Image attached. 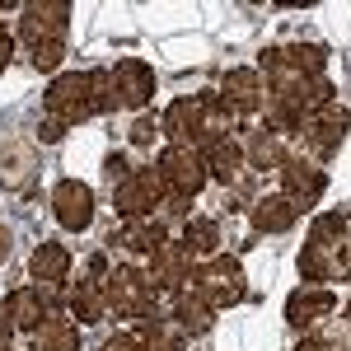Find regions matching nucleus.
<instances>
[{
  "label": "nucleus",
  "mask_w": 351,
  "mask_h": 351,
  "mask_svg": "<svg viewBox=\"0 0 351 351\" xmlns=\"http://www.w3.org/2000/svg\"><path fill=\"white\" fill-rule=\"evenodd\" d=\"M66 33H71V0H28L19 5V52L33 71H56L66 56Z\"/></svg>",
  "instance_id": "nucleus-1"
},
{
  "label": "nucleus",
  "mask_w": 351,
  "mask_h": 351,
  "mask_svg": "<svg viewBox=\"0 0 351 351\" xmlns=\"http://www.w3.org/2000/svg\"><path fill=\"white\" fill-rule=\"evenodd\" d=\"M188 286L206 300L216 314L220 309H234V304L248 295V281H243V267H239L234 253H211V258H202V263L192 267Z\"/></svg>",
  "instance_id": "nucleus-2"
},
{
  "label": "nucleus",
  "mask_w": 351,
  "mask_h": 351,
  "mask_svg": "<svg viewBox=\"0 0 351 351\" xmlns=\"http://www.w3.org/2000/svg\"><path fill=\"white\" fill-rule=\"evenodd\" d=\"M47 314H66V291L61 286H14L10 295L0 300V319L10 324V332H33Z\"/></svg>",
  "instance_id": "nucleus-3"
},
{
  "label": "nucleus",
  "mask_w": 351,
  "mask_h": 351,
  "mask_svg": "<svg viewBox=\"0 0 351 351\" xmlns=\"http://www.w3.org/2000/svg\"><path fill=\"white\" fill-rule=\"evenodd\" d=\"M155 183H160L164 197H178V202H192L197 192L206 188V169H202V155L188 150V145H164L155 164H150Z\"/></svg>",
  "instance_id": "nucleus-4"
},
{
  "label": "nucleus",
  "mask_w": 351,
  "mask_h": 351,
  "mask_svg": "<svg viewBox=\"0 0 351 351\" xmlns=\"http://www.w3.org/2000/svg\"><path fill=\"white\" fill-rule=\"evenodd\" d=\"M104 300H108V314H117V319L155 314V291H150L145 271L136 263H112L108 276H104Z\"/></svg>",
  "instance_id": "nucleus-5"
},
{
  "label": "nucleus",
  "mask_w": 351,
  "mask_h": 351,
  "mask_svg": "<svg viewBox=\"0 0 351 351\" xmlns=\"http://www.w3.org/2000/svg\"><path fill=\"white\" fill-rule=\"evenodd\" d=\"M43 112L61 122V127H80L89 117H99L94 112V89H89V71H66V75H56L47 84V94H43Z\"/></svg>",
  "instance_id": "nucleus-6"
},
{
  "label": "nucleus",
  "mask_w": 351,
  "mask_h": 351,
  "mask_svg": "<svg viewBox=\"0 0 351 351\" xmlns=\"http://www.w3.org/2000/svg\"><path fill=\"white\" fill-rule=\"evenodd\" d=\"M263 80H281V75H300V80H319L328 75V47L319 43H286V47H267L263 61L253 66Z\"/></svg>",
  "instance_id": "nucleus-7"
},
{
  "label": "nucleus",
  "mask_w": 351,
  "mask_h": 351,
  "mask_svg": "<svg viewBox=\"0 0 351 351\" xmlns=\"http://www.w3.org/2000/svg\"><path fill=\"white\" fill-rule=\"evenodd\" d=\"M104 276H108V258H104V253H94V258L84 263V276H75V281L66 286V314H71L75 324H99V319L108 314Z\"/></svg>",
  "instance_id": "nucleus-8"
},
{
  "label": "nucleus",
  "mask_w": 351,
  "mask_h": 351,
  "mask_svg": "<svg viewBox=\"0 0 351 351\" xmlns=\"http://www.w3.org/2000/svg\"><path fill=\"white\" fill-rule=\"evenodd\" d=\"M160 136L169 145H188L197 150L206 141V89L202 94H183L160 112Z\"/></svg>",
  "instance_id": "nucleus-9"
},
{
  "label": "nucleus",
  "mask_w": 351,
  "mask_h": 351,
  "mask_svg": "<svg viewBox=\"0 0 351 351\" xmlns=\"http://www.w3.org/2000/svg\"><path fill=\"white\" fill-rule=\"evenodd\" d=\"M300 141L309 145V155L314 160H332L342 145H347V104H328V108L309 112L304 122H300Z\"/></svg>",
  "instance_id": "nucleus-10"
},
{
  "label": "nucleus",
  "mask_w": 351,
  "mask_h": 351,
  "mask_svg": "<svg viewBox=\"0 0 351 351\" xmlns=\"http://www.w3.org/2000/svg\"><path fill=\"white\" fill-rule=\"evenodd\" d=\"M160 202H164V192L155 183V173L141 169V164H136L122 183H112V211L122 220H150L160 211Z\"/></svg>",
  "instance_id": "nucleus-11"
},
{
  "label": "nucleus",
  "mask_w": 351,
  "mask_h": 351,
  "mask_svg": "<svg viewBox=\"0 0 351 351\" xmlns=\"http://www.w3.org/2000/svg\"><path fill=\"white\" fill-rule=\"evenodd\" d=\"M192 267H197V263L178 248V239H164L160 248L145 258V267H141V271H145V281H150L155 295H178V291L188 286Z\"/></svg>",
  "instance_id": "nucleus-12"
},
{
  "label": "nucleus",
  "mask_w": 351,
  "mask_h": 351,
  "mask_svg": "<svg viewBox=\"0 0 351 351\" xmlns=\"http://www.w3.org/2000/svg\"><path fill=\"white\" fill-rule=\"evenodd\" d=\"M52 216L66 234H80L94 225V188L84 178H61L52 188Z\"/></svg>",
  "instance_id": "nucleus-13"
},
{
  "label": "nucleus",
  "mask_w": 351,
  "mask_h": 351,
  "mask_svg": "<svg viewBox=\"0 0 351 351\" xmlns=\"http://www.w3.org/2000/svg\"><path fill=\"white\" fill-rule=\"evenodd\" d=\"M112 94H117V108H132V112L150 108V99H155V71H150V61L122 56L112 66Z\"/></svg>",
  "instance_id": "nucleus-14"
},
{
  "label": "nucleus",
  "mask_w": 351,
  "mask_h": 351,
  "mask_svg": "<svg viewBox=\"0 0 351 351\" xmlns=\"http://www.w3.org/2000/svg\"><path fill=\"white\" fill-rule=\"evenodd\" d=\"M276 173H281V197H291L300 211H309V206L328 192V173H324V164H314V160L291 155Z\"/></svg>",
  "instance_id": "nucleus-15"
},
{
  "label": "nucleus",
  "mask_w": 351,
  "mask_h": 351,
  "mask_svg": "<svg viewBox=\"0 0 351 351\" xmlns=\"http://www.w3.org/2000/svg\"><path fill=\"white\" fill-rule=\"evenodd\" d=\"M216 94L239 112V122H243V117H258L263 104H267V84H263V75H258L253 66H234V71H225V80H220Z\"/></svg>",
  "instance_id": "nucleus-16"
},
{
  "label": "nucleus",
  "mask_w": 351,
  "mask_h": 351,
  "mask_svg": "<svg viewBox=\"0 0 351 351\" xmlns=\"http://www.w3.org/2000/svg\"><path fill=\"white\" fill-rule=\"evenodd\" d=\"M328 314H337V295H332L328 286H300V291H291V300H286V324L295 328V332L319 328Z\"/></svg>",
  "instance_id": "nucleus-17"
},
{
  "label": "nucleus",
  "mask_w": 351,
  "mask_h": 351,
  "mask_svg": "<svg viewBox=\"0 0 351 351\" xmlns=\"http://www.w3.org/2000/svg\"><path fill=\"white\" fill-rule=\"evenodd\" d=\"M197 155H202L206 178H216V183H225V188H234V183L243 178V150H239L234 136H211V141H202Z\"/></svg>",
  "instance_id": "nucleus-18"
},
{
  "label": "nucleus",
  "mask_w": 351,
  "mask_h": 351,
  "mask_svg": "<svg viewBox=\"0 0 351 351\" xmlns=\"http://www.w3.org/2000/svg\"><path fill=\"white\" fill-rule=\"evenodd\" d=\"M347 248H319V243H304L300 248V276L309 286H342L347 281Z\"/></svg>",
  "instance_id": "nucleus-19"
},
{
  "label": "nucleus",
  "mask_w": 351,
  "mask_h": 351,
  "mask_svg": "<svg viewBox=\"0 0 351 351\" xmlns=\"http://www.w3.org/2000/svg\"><path fill=\"white\" fill-rule=\"evenodd\" d=\"M300 220V206L291 197H281V192H263V197H253V211H248V225L258 230V234H291Z\"/></svg>",
  "instance_id": "nucleus-20"
},
{
  "label": "nucleus",
  "mask_w": 351,
  "mask_h": 351,
  "mask_svg": "<svg viewBox=\"0 0 351 351\" xmlns=\"http://www.w3.org/2000/svg\"><path fill=\"white\" fill-rule=\"evenodd\" d=\"M239 150H243V169H253V173H276L281 164L291 160L286 141H281V136H271L267 127H253V132L239 141Z\"/></svg>",
  "instance_id": "nucleus-21"
},
{
  "label": "nucleus",
  "mask_w": 351,
  "mask_h": 351,
  "mask_svg": "<svg viewBox=\"0 0 351 351\" xmlns=\"http://www.w3.org/2000/svg\"><path fill=\"white\" fill-rule=\"evenodd\" d=\"M108 239H112V248H117V253H127V258H141V263H145V258H150L164 239H173V234H169L160 220L150 216V220H122V230H117V234H108Z\"/></svg>",
  "instance_id": "nucleus-22"
},
{
  "label": "nucleus",
  "mask_w": 351,
  "mask_h": 351,
  "mask_svg": "<svg viewBox=\"0 0 351 351\" xmlns=\"http://www.w3.org/2000/svg\"><path fill=\"white\" fill-rule=\"evenodd\" d=\"M28 276H33V286H66V276H71V248L61 239H43L33 248V258H28Z\"/></svg>",
  "instance_id": "nucleus-23"
},
{
  "label": "nucleus",
  "mask_w": 351,
  "mask_h": 351,
  "mask_svg": "<svg viewBox=\"0 0 351 351\" xmlns=\"http://www.w3.org/2000/svg\"><path fill=\"white\" fill-rule=\"evenodd\" d=\"M28 351H80V324L71 314H47L28 332Z\"/></svg>",
  "instance_id": "nucleus-24"
},
{
  "label": "nucleus",
  "mask_w": 351,
  "mask_h": 351,
  "mask_svg": "<svg viewBox=\"0 0 351 351\" xmlns=\"http://www.w3.org/2000/svg\"><path fill=\"white\" fill-rule=\"evenodd\" d=\"M173 304H169V319L183 328L188 337H202V332H211V324H216V309L206 304V300L197 295L192 286H183L178 295H169Z\"/></svg>",
  "instance_id": "nucleus-25"
},
{
  "label": "nucleus",
  "mask_w": 351,
  "mask_h": 351,
  "mask_svg": "<svg viewBox=\"0 0 351 351\" xmlns=\"http://www.w3.org/2000/svg\"><path fill=\"white\" fill-rule=\"evenodd\" d=\"M136 342L141 351H188V332L169 314H145V319H136Z\"/></svg>",
  "instance_id": "nucleus-26"
},
{
  "label": "nucleus",
  "mask_w": 351,
  "mask_h": 351,
  "mask_svg": "<svg viewBox=\"0 0 351 351\" xmlns=\"http://www.w3.org/2000/svg\"><path fill=\"white\" fill-rule=\"evenodd\" d=\"M173 239H178V248L188 253L192 263L197 258H211V253H220V220L216 216H188V225Z\"/></svg>",
  "instance_id": "nucleus-27"
},
{
  "label": "nucleus",
  "mask_w": 351,
  "mask_h": 351,
  "mask_svg": "<svg viewBox=\"0 0 351 351\" xmlns=\"http://www.w3.org/2000/svg\"><path fill=\"white\" fill-rule=\"evenodd\" d=\"M347 230H351L347 211H319V216L309 220V239H304V243H319V248H347Z\"/></svg>",
  "instance_id": "nucleus-28"
},
{
  "label": "nucleus",
  "mask_w": 351,
  "mask_h": 351,
  "mask_svg": "<svg viewBox=\"0 0 351 351\" xmlns=\"http://www.w3.org/2000/svg\"><path fill=\"white\" fill-rule=\"evenodd\" d=\"M239 132V112L220 99L216 89H206V141L211 136H234Z\"/></svg>",
  "instance_id": "nucleus-29"
},
{
  "label": "nucleus",
  "mask_w": 351,
  "mask_h": 351,
  "mask_svg": "<svg viewBox=\"0 0 351 351\" xmlns=\"http://www.w3.org/2000/svg\"><path fill=\"white\" fill-rule=\"evenodd\" d=\"M127 141H132L136 150H150V145L160 141V117H155V112H136L132 127H127Z\"/></svg>",
  "instance_id": "nucleus-30"
},
{
  "label": "nucleus",
  "mask_w": 351,
  "mask_h": 351,
  "mask_svg": "<svg viewBox=\"0 0 351 351\" xmlns=\"http://www.w3.org/2000/svg\"><path fill=\"white\" fill-rule=\"evenodd\" d=\"M89 89H94V112L108 117L117 108V94H112V71H89Z\"/></svg>",
  "instance_id": "nucleus-31"
},
{
  "label": "nucleus",
  "mask_w": 351,
  "mask_h": 351,
  "mask_svg": "<svg viewBox=\"0 0 351 351\" xmlns=\"http://www.w3.org/2000/svg\"><path fill=\"white\" fill-rule=\"evenodd\" d=\"M132 169H136V164L127 160V155H117V150H112L108 160H104V178H108V188H112V183H122V178L132 173Z\"/></svg>",
  "instance_id": "nucleus-32"
},
{
  "label": "nucleus",
  "mask_w": 351,
  "mask_h": 351,
  "mask_svg": "<svg viewBox=\"0 0 351 351\" xmlns=\"http://www.w3.org/2000/svg\"><path fill=\"white\" fill-rule=\"evenodd\" d=\"M99 351H141V342H136V332H112V337H104Z\"/></svg>",
  "instance_id": "nucleus-33"
},
{
  "label": "nucleus",
  "mask_w": 351,
  "mask_h": 351,
  "mask_svg": "<svg viewBox=\"0 0 351 351\" xmlns=\"http://www.w3.org/2000/svg\"><path fill=\"white\" fill-rule=\"evenodd\" d=\"M10 61H14V33H10V28H5V19H0V71H5Z\"/></svg>",
  "instance_id": "nucleus-34"
},
{
  "label": "nucleus",
  "mask_w": 351,
  "mask_h": 351,
  "mask_svg": "<svg viewBox=\"0 0 351 351\" xmlns=\"http://www.w3.org/2000/svg\"><path fill=\"white\" fill-rule=\"evenodd\" d=\"M61 136H66L61 122H52V117H43V122H38V141H47V145H52V141H61Z\"/></svg>",
  "instance_id": "nucleus-35"
},
{
  "label": "nucleus",
  "mask_w": 351,
  "mask_h": 351,
  "mask_svg": "<svg viewBox=\"0 0 351 351\" xmlns=\"http://www.w3.org/2000/svg\"><path fill=\"white\" fill-rule=\"evenodd\" d=\"M295 351H347V347L342 342H324V337H304Z\"/></svg>",
  "instance_id": "nucleus-36"
},
{
  "label": "nucleus",
  "mask_w": 351,
  "mask_h": 351,
  "mask_svg": "<svg viewBox=\"0 0 351 351\" xmlns=\"http://www.w3.org/2000/svg\"><path fill=\"white\" fill-rule=\"evenodd\" d=\"M5 351H14V347H5Z\"/></svg>",
  "instance_id": "nucleus-37"
}]
</instances>
